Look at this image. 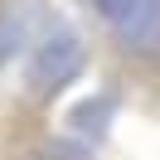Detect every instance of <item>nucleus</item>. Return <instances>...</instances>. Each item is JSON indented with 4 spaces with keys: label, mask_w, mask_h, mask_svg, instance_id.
Returning a JSON list of instances; mask_svg holds the SVG:
<instances>
[{
    "label": "nucleus",
    "mask_w": 160,
    "mask_h": 160,
    "mask_svg": "<svg viewBox=\"0 0 160 160\" xmlns=\"http://www.w3.org/2000/svg\"><path fill=\"white\" fill-rule=\"evenodd\" d=\"M131 112L160 126V0H63Z\"/></svg>",
    "instance_id": "1"
}]
</instances>
